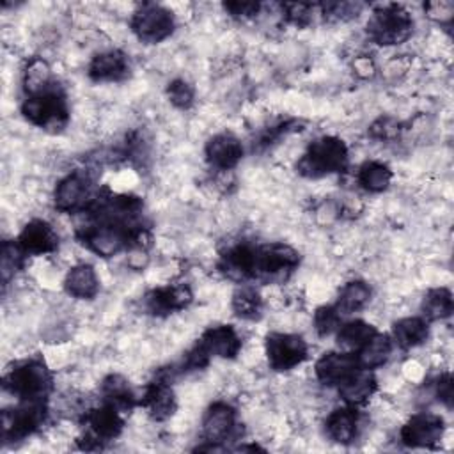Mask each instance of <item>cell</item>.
I'll list each match as a JSON object with an SVG mask.
<instances>
[{"label": "cell", "instance_id": "18", "mask_svg": "<svg viewBox=\"0 0 454 454\" xmlns=\"http://www.w3.org/2000/svg\"><path fill=\"white\" fill-rule=\"evenodd\" d=\"M16 241L27 255H46L59 248V234L46 220L41 218L30 220L21 229Z\"/></svg>", "mask_w": 454, "mask_h": 454}, {"label": "cell", "instance_id": "6", "mask_svg": "<svg viewBox=\"0 0 454 454\" xmlns=\"http://www.w3.org/2000/svg\"><path fill=\"white\" fill-rule=\"evenodd\" d=\"M413 32L411 14L399 4H383L374 7L367 21V35L380 46H395Z\"/></svg>", "mask_w": 454, "mask_h": 454}, {"label": "cell", "instance_id": "28", "mask_svg": "<svg viewBox=\"0 0 454 454\" xmlns=\"http://www.w3.org/2000/svg\"><path fill=\"white\" fill-rule=\"evenodd\" d=\"M371 296H372V291L367 282L349 280L340 287L339 296L333 305L344 317V316H351V314L362 310L371 301Z\"/></svg>", "mask_w": 454, "mask_h": 454}, {"label": "cell", "instance_id": "24", "mask_svg": "<svg viewBox=\"0 0 454 454\" xmlns=\"http://www.w3.org/2000/svg\"><path fill=\"white\" fill-rule=\"evenodd\" d=\"M64 289L78 300H92L99 293V278L89 262L74 264L64 277Z\"/></svg>", "mask_w": 454, "mask_h": 454}, {"label": "cell", "instance_id": "16", "mask_svg": "<svg viewBox=\"0 0 454 454\" xmlns=\"http://www.w3.org/2000/svg\"><path fill=\"white\" fill-rule=\"evenodd\" d=\"M204 156L211 168L218 172H227V170H232L241 161L243 144L234 133L222 131L213 135L206 142Z\"/></svg>", "mask_w": 454, "mask_h": 454}, {"label": "cell", "instance_id": "19", "mask_svg": "<svg viewBox=\"0 0 454 454\" xmlns=\"http://www.w3.org/2000/svg\"><path fill=\"white\" fill-rule=\"evenodd\" d=\"M209 356H218L225 360H232L239 355L243 340L238 330L232 325H215L204 330L200 339L197 340Z\"/></svg>", "mask_w": 454, "mask_h": 454}, {"label": "cell", "instance_id": "20", "mask_svg": "<svg viewBox=\"0 0 454 454\" xmlns=\"http://www.w3.org/2000/svg\"><path fill=\"white\" fill-rule=\"evenodd\" d=\"M87 74L92 82H121L129 74V60L121 50H106L92 57Z\"/></svg>", "mask_w": 454, "mask_h": 454}, {"label": "cell", "instance_id": "23", "mask_svg": "<svg viewBox=\"0 0 454 454\" xmlns=\"http://www.w3.org/2000/svg\"><path fill=\"white\" fill-rule=\"evenodd\" d=\"M378 381L369 369H356L348 380H344L337 390L344 404L349 406H362L365 404L376 392Z\"/></svg>", "mask_w": 454, "mask_h": 454}, {"label": "cell", "instance_id": "35", "mask_svg": "<svg viewBox=\"0 0 454 454\" xmlns=\"http://www.w3.org/2000/svg\"><path fill=\"white\" fill-rule=\"evenodd\" d=\"M364 9V4L360 2H326L317 4L319 16L325 21H349L356 18Z\"/></svg>", "mask_w": 454, "mask_h": 454}, {"label": "cell", "instance_id": "13", "mask_svg": "<svg viewBox=\"0 0 454 454\" xmlns=\"http://www.w3.org/2000/svg\"><path fill=\"white\" fill-rule=\"evenodd\" d=\"M174 369H161L158 371V374L154 376V380H151L145 385V390L142 394V399L138 401V404L142 408L147 410L149 417L153 420L163 422L167 419H170L177 408L176 403V394L174 388L170 385L172 378H174Z\"/></svg>", "mask_w": 454, "mask_h": 454}, {"label": "cell", "instance_id": "12", "mask_svg": "<svg viewBox=\"0 0 454 454\" xmlns=\"http://www.w3.org/2000/svg\"><path fill=\"white\" fill-rule=\"evenodd\" d=\"M238 429V413L225 403L216 401L207 406L202 417V436L207 445L199 447V450H220L222 443L231 440Z\"/></svg>", "mask_w": 454, "mask_h": 454}, {"label": "cell", "instance_id": "3", "mask_svg": "<svg viewBox=\"0 0 454 454\" xmlns=\"http://www.w3.org/2000/svg\"><path fill=\"white\" fill-rule=\"evenodd\" d=\"M4 390L20 401H46L53 390V376L41 358H27L5 372Z\"/></svg>", "mask_w": 454, "mask_h": 454}, {"label": "cell", "instance_id": "30", "mask_svg": "<svg viewBox=\"0 0 454 454\" xmlns=\"http://www.w3.org/2000/svg\"><path fill=\"white\" fill-rule=\"evenodd\" d=\"M392 181V170L387 163L369 160L358 167L356 183L369 193H381Z\"/></svg>", "mask_w": 454, "mask_h": 454}, {"label": "cell", "instance_id": "7", "mask_svg": "<svg viewBox=\"0 0 454 454\" xmlns=\"http://www.w3.org/2000/svg\"><path fill=\"white\" fill-rule=\"evenodd\" d=\"M85 433L80 436L78 443L83 450H99L106 442L117 438L124 429V420L119 410L103 403L98 408H90L83 415Z\"/></svg>", "mask_w": 454, "mask_h": 454}, {"label": "cell", "instance_id": "42", "mask_svg": "<svg viewBox=\"0 0 454 454\" xmlns=\"http://www.w3.org/2000/svg\"><path fill=\"white\" fill-rule=\"evenodd\" d=\"M223 9L236 20H250L261 12L262 5L259 2H227L223 4Z\"/></svg>", "mask_w": 454, "mask_h": 454}, {"label": "cell", "instance_id": "9", "mask_svg": "<svg viewBox=\"0 0 454 454\" xmlns=\"http://www.w3.org/2000/svg\"><path fill=\"white\" fill-rule=\"evenodd\" d=\"M46 417V401H20L16 408L2 411V440L5 443L25 440L43 427Z\"/></svg>", "mask_w": 454, "mask_h": 454}, {"label": "cell", "instance_id": "10", "mask_svg": "<svg viewBox=\"0 0 454 454\" xmlns=\"http://www.w3.org/2000/svg\"><path fill=\"white\" fill-rule=\"evenodd\" d=\"M96 193L92 176L87 170H73L55 186L53 204L62 213H78L89 207Z\"/></svg>", "mask_w": 454, "mask_h": 454}, {"label": "cell", "instance_id": "21", "mask_svg": "<svg viewBox=\"0 0 454 454\" xmlns=\"http://www.w3.org/2000/svg\"><path fill=\"white\" fill-rule=\"evenodd\" d=\"M252 259H254V247L248 243H238L229 247L220 255L218 270L225 278L245 284L252 278Z\"/></svg>", "mask_w": 454, "mask_h": 454}, {"label": "cell", "instance_id": "38", "mask_svg": "<svg viewBox=\"0 0 454 454\" xmlns=\"http://www.w3.org/2000/svg\"><path fill=\"white\" fill-rule=\"evenodd\" d=\"M298 126H300V121H296V119L280 121V122H277V124H273V126L262 129V131L259 133L257 142H254V145H257V147H261V149H266V147L277 144V140H280V138L286 137L287 133H293V131L300 129Z\"/></svg>", "mask_w": 454, "mask_h": 454}, {"label": "cell", "instance_id": "14", "mask_svg": "<svg viewBox=\"0 0 454 454\" xmlns=\"http://www.w3.org/2000/svg\"><path fill=\"white\" fill-rule=\"evenodd\" d=\"M445 424L440 415L417 413L410 417L399 431V438L406 447L431 449L436 447L443 438Z\"/></svg>", "mask_w": 454, "mask_h": 454}, {"label": "cell", "instance_id": "15", "mask_svg": "<svg viewBox=\"0 0 454 454\" xmlns=\"http://www.w3.org/2000/svg\"><path fill=\"white\" fill-rule=\"evenodd\" d=\"M193 300V293L186 284H172L163 287H154L145 293L142 303L144 309L153 316H168L172 312L186 309Z\"/></svg>", "mask_w": 454, "mask_h": 454}, {"label": "cell", "instance_id": "33", "mask_svg": "<svg viewBox=\"0 0 454 454\" xmlns=\"http://www.w3.org/2000/svg\"><path fill=\"white\" fill-rule=\"evenodd\" d=\"M53 83H57L51 76V69L48 62L41 57H34L27 62L23 69V90L25 96H32L37 92H43L50 89Z\"/></svg>", "mask_w": 454, "mask_h": 454}, {"label": "cell", "instance_id": "29", "mask_svg": "<svg viewBox=\"0 0 454 454\" xmlns=\"http://www.w3.org/2000/svg\"><path fill=\"white\" fill-rule=\"evenodd\" d=\"M376 332H378L376 326H372L371 323L364 319H351L339 326V330L335 332V337L342 351L355 355Z\"/></svg>", "mask_w": 454, "mask_h": 454}, {"label": "cell", "instance_id": "2", "mask_svg": "<svg viewBox=\"0 0 454 454\" xmlns=\"http://www.w3.org/2000/svg\"><path fill=\"white\" fill-rule=\"evenodd\" d=\"M300 266V254L286 243L273 241L254 247L252 278L259 284H284Z\"/></svg>", "mask_w": 454, "mask_h": 454}, {"label": "cell", "instance_id": "31", "mask_svg": "<svg viewBox=\"0 0 454 454\" xmlns=\"http://www.w3.org/2000/svg\"><path fill=\"white\" fill-rule=\"evenodd\" d=\"M231 307L234 314L239 319L245 321H255L262 316V298L259 291L250 284H241L234 293L231 300Z\"/></svg>", "mask_w": 454, "mask_h": 454}, {"label": "cell", "instance_id": "32", "mask_svg": "<svg viewBox=\"0 0 454 454\" xmlns=\"http://www.w3.org/2000/svg\"><path fill=\"white\" fill-rule=\"evenodd\" d=\"M454 309V300L452 293L447 287H433L429 289L424 298H422V317L429 321H442L447 319L452 314Z\"/></svg>", "mask_w": 454, "mask_h": 454}, {"label": "cell", "instance_id": "41", "mask_svg": "<svg viewBox=\"0 0 454 454\" xmlns=\"http://www.w3.org/2000/svg\"><path fill=\"white\" fill-rule=\"evenodd\" d=\"M424 11H426L427 18H431L433 21L449 27L452 21V14H454V4L447 2V0L429 2L424 5Z\"/></svg>", "mask_w": 454, "mask_h": 454}, {"label": "cell", "instance_id": "37", "mask_svg": "<svg viewBox=\"0 0 454 454\" xmlns=\"http://www.w3.org/2000/svg\"><path fill=\"white\" fill-rule=\"evenodd\" d=\"M342 325V316L335 305H321L314 312V330L319 337H328L339 330Z\"/></svg>", "mask_w": 454, "mask_h": 454}, {"label": "cell", "instance_id": "34", "mask_svg": "<svg viewBox=\"0 0 454 454\" xmlns=\"http://www.w3.org/2000/svg\"><path fill=\"white\" fill-rule=\"evenodd\" d=\"M27 254L21 250L18 241H4L2 245V262H0V271H2V282L7 286V282L20 271L25 264Z\"/></svg>", "mask_w": 454, "mask_h": 454}, {"label": "cell", "instance_id": "11", "mask_svg": "<svg viewBox=\"0 0 454 454\" xmlns=\"http://www.w3.org/2000/svg\"><path fill=\"white\" fill-rule=\"evenodd\" d=\"M264 351L273 371L284 372L298 367L309 356V344L298 333L271 332L266 335Z\"/></svg>", "mask_w": 454, "mask_h": 454}, {"label": "cell", "instance_id": "17", "mask_svg": "<svg viewBox=\"0 0 454 454\" xmlns=\"http://www.w3.org/2000/svg\"><path fill=\"white\" fill-rule=\"evenodd\" d=\"M358 367L356 356L348 351H328L317 358L314 365L316 378L326 387H339Z\"/></svg>", "mask_w": 454, "mask_h": 454}, {"label": "cell", "instance_id": "22", "mask_svg": "<svg viewBox=\"0 0 454 454\" xmlns=\"http://www.w3.org/2000/svg\"><path fill=\"white\" fill-rule=\"evenodd\" d=\"M360 427V415L355 406L344 404L340 408H335L325 420L326 434L332 442L340 445H349L358 436Z\"/></svg>", "mask_w": 454, "mask_h": 454}, {"label": "cell", "instance_id": "5", "mask_svg": "<svg viewBox=\"0 0 454 454\" xmlns=\"http://www.w3.org/2000/svg\"><path fill=\"white\" fill-rule=\"evenodd\" d=\"M21 114L30 124L37 128L48 131H60L69 121L67 98L59 83H53L43 92L25 96L21 103Z\"/></svg>", "mask_w": 454, "mask_h": 454}, {"label": "cell", "instance_id": "43", "mask_svg": "<svg viewBox=\"0 0 454 454\" xmlns=\"http://www.w3.org/2000/svg\"><path fill=\"white\" fill-rule=\"evenodd\" d=\"M434 397L447 408L452 406V378L449 372L440 374V378L434 381Z\"/></svg>", "mask_w": 454, "mask_h": 454}, {"label": "cell", "instance_id": "27", "mask_svg": "<svg viewBox=\"0 0 454 454\" xmlns=\"http://www.w3.org/2000/svg\"><path fill=\"white\" fill-rule=\"evenodd\" d=\"M394 349V342L392 337L388 333H381L376 332L356 353V362L360 369H369L374 371L381 365H385L392 355Z\"/></svg>", "mask_w": 454, "mask_h": 454}, {"label": "cell", "instance_id": "39", "mask_svg": "<svg viewBox=\"0 0 454 454\" xmlns=\"http://www.w3.org/2000/svg\"><path fill=\"white\" fill-rule=\"evenodd\" d=\"M167 96H168L170 103L176 108L186 110L193 105L195 90H193V85L190 82H186L183 78H176L167 85Z\"/></svg>", "mask_w": 454, "mask_h": 454}, {"label": "cell", "instance_id": "4", "mask_svg": "<svg viewBox=\"0 0 454 454\" xmlns=\"http://www.w3.org/2000/svg\"><path fill=\"white\" fill-rule=\"evenodd\" d=\"M76 238L82 245H85L90 252L99 257H114L122 250H128L133 245L144 243L149 245V231L135 234L121 225L105 223V222H90L76 231Z\"/></svg>", "mask_w": 454, "mask_h": 454}, {"label": "cell", "instance_id": "8", "mask_svg": "<svg viewBox=\"0 0 454 454\" xmlns=\"http://www.w3.org/2000/svg\"><path fill=\"white\" fill-rule=\"evenodd\" d=\"M131 32L138 41L147 44H156L165 41L176 28V18L172 11L160 4L145 2L140 4L129 20Z\"/></svg>", "mask_w": 454, "mask_h": 454}, {"label": "cell", "instance_id": "1", "mask_svg": "<svg viewBox=\"0 0 454 454\" xmlns=\"http://www.w3.org/2000/svg\"><path fill=\"white\" fill-rule=\"evenodd\" d=\"M349 153L346 144L332 135H325L309 144L296 161V172L307 179H319L340 174L348 168Z\"/></svg>", "mask_w": 454, "mask_h": 454}, {"label": "cell", "instance_id": "26", "mask_svg": "<svg viewBox=\"0 0 454 454\" xmlns=\"http://www.w3.org/2000/svg\"><path fill=\"white\" fill-rule=\"evenodd\" d=\"M99 392L103 395V403L114 406L121 413L133 410L135 404L138 403L129 381L122 374L112 372L105 376L99 385Z\"/></svg>", "mask_w": 454, "mask_h": 454}, {"label": "cell", "instance_id": "25", "mask_svg": "<svg viewBox=\"0 0 454 454\" xmlns=\"http://www.w3.org/2000/svg\"><path fill=\"white\" fill-rule=\"evenodd\" d=\"M392 342L399 349H413L429 337V323L422 316L401 317L392 325Z\"/></svg>", "mask_w": 454, "mask_h": 454}, {"label": "cell", "instance_id": "40", "mask_svg": "<svg viewBox=\"0 0 454 454\" xmlns=\"http://www.w3.org/2000/svg\"><path fill=\"white\" fill-rule=\"evenodd\" d=\"M403 129L401 121H397L395 117L385 115V117H378L371 128H369V135L376 140H394L399 137Z\"/></svg>", "mask_w": 454, "mask_h": 454}, {"label": "cell", "instance_id": "36", "mask_svg": "<svg viewBox=\"0 0 454 454\" xmlns=\"http://www.w3.org/2000/svg\"><path fill=\"white\" fill-rule=\"evenodd\" d=\"M280 11H282V18L294 25V27H307L314 21V16L319 14L317 11V4H305V2H287V4H280Z\"/></svg>", "mask_w": 454, "mask_h": 454}]
</instances>
